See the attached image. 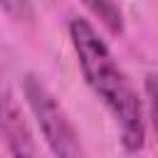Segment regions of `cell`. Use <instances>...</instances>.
<instances>
[{
  "mask_svg": "<svg viewBox=\"0 0 158 158\" xmlns=\"http://www.w3.org/2000/svg\"><path fill=\"white\" fill-rule=\"evenodd\" d=\"M69 42L77 54V64L84 74V81L114 116L123 148L131 153H141L146 146L148 116L143 109V99L131 84L128 74L121 69L109 44L101 40V35L89 20H69Z\"/></svg>",
  "mask_w": 158,
  "mask_h": 158,
  "instance_id": "1",
  "label": "cell"
},
{
  "mask_svg": "<svg viewBox=\"0 0 158 158\" xmlns=\"http://www.w3.org/2000/svg\"><path fill=\"white\" fill-rule=\"evenodd\" d=\"M22 96L54 158H89L69 114L37 74H27L22 79Z\"/></svg>",
  "mask_w": 158,
  "mask_h": 158,
  "instance_id": "2",
  "label": "cell"
},
{
  "mask_svg": "<svg viewBox=\"0 0 158 158\" xmlns=\"http://www.w3.org/2000/svg\"><path fill=\"white\" fill-rule=\"evenodd\" d=\"M0 136L5 141L10 158H40L30 123H27L15 94L10 91V86L2 79H0Z\"/></svg>",
  "mask_w": 158,
  "mask_h": 158,
  "instance_id": "3",
  "label": "cell"
},
{
  "mask_svg": "<svg viewBox=\"0 0 158 158\" xmlns=\"http://www.w3.org/2000/svg\"><path fill=\"white\" fill-rule=\"evenodd\" d=\"M86 5V10L111 32V35H121L123 32V12L118 7L116 0H81Z\"/></svg>",
  "mask_w": 158,
  "mask_h": 158,
  "instance_id": "4",
  "label": "cell"
},
{
  "mask_svg": "<svg viewBox=\"0 0 158 158\" xmlns=\"http://www.w3.org/2000/svg\"><path fill=\"white\" fill-rule=\"evenodd\" d=\"M0 10L10 20L22 22V25H32L35 17H37V10H35L32 0H0Z\"/></svg>",
  "mask_w": 158,
  "mask_h": 158,
  "instance_id": "5",
  "label": "cell"
}]
</instances>
